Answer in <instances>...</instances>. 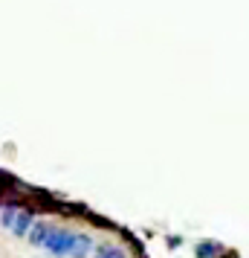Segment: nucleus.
I'll list each match as a JSON object with an SVG mask.
<instances>
[{"label": "nucleus", "mask_w": 249, "mask_h": 258, "mask_svg": "<svg viewBox=\"0 0 249 258\" xmlns=\"http://www.w3.org/2000/svg\"><path fill=\"white\" fill-rule=\"evenodd\" d=\"M49 223H32V229H29V244H35V246H44V241H47V235H49Z\"/></svg>", "instance_id": "20e7f679"}, {"label": "nucleus", "mask_w": 249, "mask_h": 258, "mask_svg": "<svg viewBox=\"0 0 249 258\" xmlns=\"http://www.w3.org/2000/svg\"><path fill=\"white\" fill-rule=\"evenodd\" d=\"M93 249V238L90 235H75L72 241V249H70V258H87Z\"/></svg>", "instance_id": "7ed1b4c3"}, {"label": "nucleus", "mask_w": 249, "mask_h": 258, "mask_svg": "<svg viewBox=\"0 0 249 258\" xmlns=\"http://www.w3.org/2000/svg\"><path fill=\"white\" fill-rule=\"evenodd\" d=\"M15 218H18V209H15V206H6V209H3V215H0V223H3V226H9V229H12Z\"/></svg>", "instance_id": "0eeeda50"}, {"label": "nucleus", "mask_w": 249, "mask_h": 258, "mask_svg": "<svg viewBox=\"0 0 249 258\" xmlns=\"http://www.w3.org/2000/svg\"><path fill=\"white\" fill-rule=\"evenodd\" d=\"M72 241H75V232L61 229V226H52L49 235H47V241H44V249H47L52 258H70Z\"/></svg>", "instance_id": "f257e3e1"}, {"label": "nucleus", "mask_w": 249, "mask_h": 258, "mask_svg": "<svg viewBox=\"0 0 249 258\" xmlns=\"http://www.w3.org/2000/svg\"><path fill=\"white\" fill-rule=\"evenodd\" d=\"M96 258H128V255H125V249H122V246L105 244V246H99V249H96Z\"/></svg>", "instance_id": "423d86ee"}, {"label": "nucleus", "mask_w": 249, "mask_h": 258, "mask_svg": "<svg viewBox=\"0 0 249 258\" xmlns=\"http://www.w3.org/2000/svg\"><path fill=\"white\" fill-rule=\"evenodd\" d=\"M32 223H35V215H32V212H18V218H15V223H12V232L18 235V238H24V235H29Z\"/></svg>", "instance_id": "f03ea898"}, {"label": "nucleus", "mask_w": 249, "mask_h": 258, "mask_svg": "<svg viewBox=\"0 0 249 258\" xmlns=\"http://www.w3.org/2000/svg\"><path fill=\"white\" fill-rule=\"evenodd\" d=\"M197 258H217L220 255V246L217 244H212V241H203V244H197Z\"/></svg>", "instance_id": "39448f33"}]
</instances>
